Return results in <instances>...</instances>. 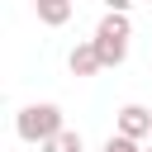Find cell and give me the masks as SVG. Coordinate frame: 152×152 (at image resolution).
Returning a JSON list of instances; mask_svg holds the SVG:
<instances>
[{"mask_svg": "<svg viewBox=\"0 0 152 152\" xmlns=\"http://www.w3.org/2000/svg\"><path fill=\"white\" fill-rule=\"evenodd\" d=\"M33 10H38V19H43L48 28H62V24L71 19L76 0H33Z\"/></svg>", "mask_w": 152, "mask_h": 152, "instance_id": "5b68a950", "label": "cell"}, {"mask_svg": "<svg viewBox=\"0 0 152 152\" xmlns=\"http://www.w3.org/2000/svg\"><path fill=\"white\" fill-rule=\"evenodd\" d=\"M66 66H71V76H95V71H104V62H100L95 43H76V48H71V57H66Z\"/></svg>", "mask_w": 152, "mask_h": 152, "instance_id": "277c9868", "label": "cell"}, {"mask_svg": "<svg viewBox=\"0 0 152 152\" xmlns=\"http://www.w3.org/2000/svg\"><path fill=\"white\" fill-rule=\"evenodd\" d=\"M128 5H133V0H104V10H109V14H128Z\"/></svg>", "mask_w": 152, "mask_h": 152, "instance_id": "ba28073f", "label": "cell"}, {"mask_svg": "<svg viewBox=\"0 0 152 152\" xmlns=\"http://www.w3.org/2000/svg\"><path fill=\"white\" fill-rule=\"evenodd\" d=\"M147 152H152V147H147Z\"/></svg>", "mask_w": 152, "mask_h": 152, "instance_id": "9c48e42d", "label": "cell"}, {"mask_svg": "<svg viewBox=\"0 0 152 152\" xmlns=\"http://www.w3.org/2000/svg\"><path fill=\"white\" fill-rule=\"evenodd\" d=\"M81 147H86V142H81V133H76V128H62L52 142H43V152H81Z\"/></svg>", "mask_w": 152, "mask_h": 152, "instance_id": "8992f818", "label": "cell"}, {"mask_svg": "<svg viewBox=\"0 0 152 152\" xmlns=\"http://www.w3.org/2000/svg\"><path fill=\"white\" fill-rule=\"evenodd\" d=\"M104 152H142L133 138H124V133H114V138H104Z\"/></svg>", "mask_w": 152, "mask_h": 152, "instance_id": "52a82bcc", "label": "cell"}, {"mask_svg": "<svg viewBox=\"0 0 152 152\" xmlns=\"http://www.w3.org/2000/svg\"><path fill=\"white\" fill-rule=\"evenodd\" d=\"M128 33H133V24H128V14H104L100 24H95V52H100V62L104 66H119L124 57H128Z\"/></svg>", "mask_w": 152, "mask_h": 152, "instance_id": "6da1fadb", "label": "cell"}, {"mask_svg": "<svg viewBox=\"0 0 152 152\" xmlns=\"http://www.w3.org/2000/svg\"><path fill=\"white\" fill-rule=\"evenodd\" d=\"M14 128H19L24 142H38V147H43V142H52V138L62 133V109L48 104V100H43V104H24L19 119H14Z\"/></svg>", "mask_w": 152, "mask_h": 152, "instance_id": "7a4b0ae2", "label": "cell"}, {"mask_svg": "<svg viewBox=\"0 0 152 152\" xmlns=\"http://www.w3.org/2000/svg\"><path fill=\"white\" fill-rule=\"evenodd\" d=\"M119 133L133 138V142L152 138V109H142V104H124V109H119Z\"/></svg>", "mask_w": 152, "mask_h": 152, "instance_id": "3957f363", "label": "cell"}]
</instances>
